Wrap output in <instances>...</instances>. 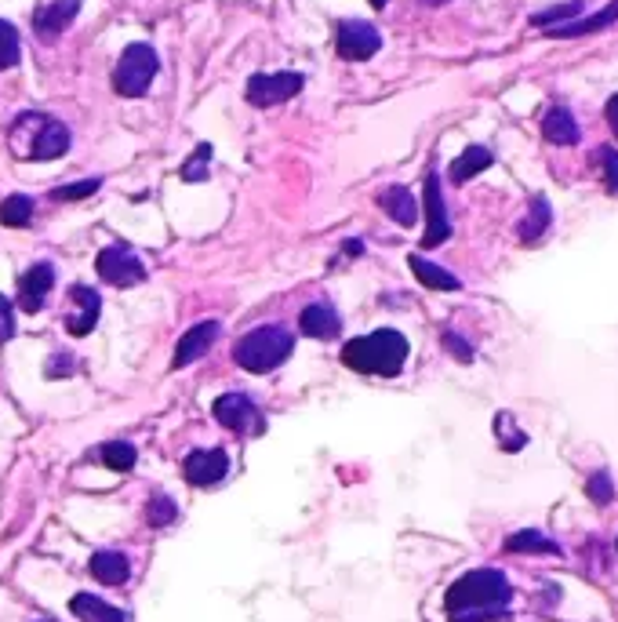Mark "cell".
Masks as SVG:
<instances>
[{
    "label": "cell",
    "mask_w": 618,
    "mask_h": 622,
    "mask_svg": "<svg viewBox=\"0 0 618 622\" xmlns=\"http://www.w3.org/2000/svg\"><path fill=\"white\" fill-rule=\"evenodd\" d=\"M95 270L106 284L113 288H135V284L146 281V262L128 248V244H110V248L99 251L95 259Z\"/></svg>",
    "instance_id": "cell-5"
},
{
    "label": "cell",
    "mask_w": 618,
    "mask_h": 622,
    "mask_svg": "<svg viewBox=\"0 0 618 622\" xmlns=\"http://www.w3.org/2000/svg\"><path fill=\"white\" fill-rule=\"evenodd\" d=\"M299 328L309 335V339H339L342 332V317L335 310H331L328 302H313V306H306L299 317Z\"/></svg>",
    "instance_id": "cell-16"
},
{
    "label": "cell",
    "mask_w": 618,
    "mask_h": 622,
    "mask_svg": "<svg viewBox=\"0 0 618 622\" xmlns=\"http://www.w3.org/2000/svg\"><path fill=\"white\" fill-rule=\"evenodd\" d=\"M102 179H80V182H70V186H59V190H51V201H84V197H91V193L99 190Z\"/></svg>",
    "instance_id": "cell-32"
},
{
    "label": "cell",
    "mask_w": 618,
    "mask_h": 622,
    "mask_svg": "<svg viewBox=\"0 0 618 622\" xmlns=\"http://www.w3.org/2000/svg\"><path fill=\"white\" fill-rule=\"evenodd\" d=\"M215 339H219V321H200L197 328H190V332L179 339L175 357H171V368H186V364L200 361V357L211 350V342Z\"/></svg>",
    "instance_id": "cell-14"
},
{
    "label": "cell",
    "mask_w": 618,
    "mask_h": 622,
    "mask_svg": "<svg viewBox=\"0 0 618 622\" xmlns=\"http://www.w3.org/2000/svg\"><path fill=\"white\" fill-rule=\"evenodd\" d=\"M179 517V506L168 499V495H153L150 502H146V521L153 524V528H164V524H171Z\"/></svg>",
    "instance_id": "cell-31"
},
{
    "label": "cell",
    "mask_w": 618,
    "mask_h": 622,
    "mask_svg": "<svg viewBox=\"0 0 618 622\" xmlns=\"http://www.w3.org/2000/svg\"><path fill=\"white\" fill-rule=\"evenodd\" d=\"M444 346H448V350L455 353L459 361H473V346H469L466 339H459L455 332H444Z\"/></svg>",
    "instance_id": "cell-37"
},
{
    "label": "cell",
    "mask_w": 618,
    "mask_h": 622,
    "mask_svg": "<svg viewBox=\"0 0 618 622\" xmlns=\"http://www.w3.org/2000/svg\"><path fill=\"white\" fill-rule=\"evenodd\" d=\"M302 84H306V77L302 73H255L248 81V88H244V95H248L251 106H259V110H266V106H280V102L295 99L302 91Z\"/></svg>",
    "instance_id": "cell-6"
},
{
    "label": "cell",
    "mask_w": 618,
    "mask_h": 622,
    "mask_svg": "<svg viewBox=\"0 0 618 622\" xmlns=\"http://www.w3.org/2000/svg\"><path fill=\"white\" fill-rule=\"evenodd\" d=\"M66 150H70V128L59 121H51V117H40L26 157H33V161H55V157H62Z\"/></svg>",
    "instance_id": "cell-13"
},
{
    "label": "cell",
    "mask_w": 618,
    "mask_h": 622,
    "mask_svg": "<svg viewBox=\"0 0 618 622\" xmlns=\"http://www.w3.org/2000/svg\"><path fill=\"white\" fill-rule=\"evenodd\" d=\"M597 157H600V164H604V182H608V190L618 193V150L604 146V150H600Z\"/></svg>",
    "instance_id": "cell-34"
},
{
    "label": "cell",
    "mask_w": 618,
    "mask_h": 622,
    "mask_svg": "<svg viewBox=\"0 0 618 622\" xmlns=\"http://www.w3.org/2000/svg\"><path fill=\"white\" fill-rule=\"evenodd\" d=\"M30 219H33V197L11 193V197L0 201V222H4V226H26Z\"/></svg>",
    "instance_id": "cell-25"
},
{
    "label": "cell",
    "mask_w": 618,
    "mask_h": 622,
    "mask_svg": "<svg viewBox=\"0 0 618 622\" xmlns=\"http://www.w3.org/2000/svg\"><path fill=\"white\" fill-rule=\"evenodd\" d=\"M291 350H295V335L284 332V328L266 324V328H255V332H248L244 339L237 342L233 361H237L244 372L266 375V372H273V368H280V364L288 361Z\"/></svg>",
    "instance_id": "cell-3"
},
{
    "label": "cell",
    "mask_w": 618,
    "mask_h": 622,
    "mask_svg": "<svg viewBox=\"0 0 618 622\" xmlns=\"http://www.w3.org/2000/svg\"><path fill=\"white\" fill-rule=\"evenodd\" d=\"M99 455H102V462L110 466V470H117V473H128L131 466H135V444H128V441H110V444H102L99 448Z\"/></svg>",
    "instance_id": "cell-26"
},
{
    "label": "cell",
    "mask_w": 618,
    "mask_h": 622,
    "mask_svg": "<svg viewBox=\"0 0 618 622\" xmlns=\"http://www.w3.org/2000/svg\"><path fill=\"white\" fill-rule=\"evenodd\" d=\"M335 48H339V55L346 62H364L382 48V33L364 19H346V22H339Z\"/></svg>",
    "instance_id": "cell-7"
},
{
    "label": "cell",
    "mask_w": 618,
    "mask_h": 622,
    "mask_svg": "<svg viewBox=\"0 0 618 622\" xmlns=\"http://www.w3.org/2000/svg\"><path fill=\"white\" fill-rule=\"evenodd\" d=\"M604 117H608L611 131L618 135V95H611V99H608V110H604Z\"/></svg>",
    "instance_id": "cell-38"
},
{
    "label": "cell",
    "mask_w": 618,
    "mask_h": 622,
    "mask_svg": "<svg viewBox=\"0 0 618 622\" xmlns=\"http://www.w3.org/2000/svg\"><path fill=\"white\" fill-rule=\"evenodd\" d=\"M513 601V586L499 568H477L466 572L444 597L451 622H491L502 619Z\"/></svg>",
    "instance_id": "cell-1"
},
{
    "label": "cell",
    "mask_w": 618,
    "mask_h": 622,
    "mask_svg": "<svg viewBox=\"0 0 618 622\" xmlns=\"http://www.w3.org/2000/svg\"><path fill=\"white\" fill-rule=\"evenodd\" d=\"M55 288V266L51 262H33L19 281V306L22 313H40L48 302V291Z\"/></svg>",
    "instance_id": "cell-12"
},
{
    "label": "cell",
    "mask_w": 618,
    "mask_h": 622,
    "mask_svg": "<svg viewBox=\"0 0 618 622\" xmlns=\"http://www.w3.org/2000/svg\"><path fill=\"white\" fill-rule=\"evenodd\" d=\"M157 70H160V59L150 44H142V41L128 44V48L120 51L117 70H113V88H117V95H124V99H139V95L150 91Z\"/></svg>",
    "instance_id": "cell-4"
},
{
    "label": "cell",
    "mask_w": 618,
    "mask_h": 622,
    "mask_svg": "<svg viewBox=\"0 0 618 622\" xmlns=\"http://www.w3.org/2000/svg\"><path fill=\"white\" fill-rule=\"evenodd\" d=\"M371 8H386V0H371Z\"/></svg>",
    "instance_id": "cell-41"
},
{
    "label": "cell",
    "mask_w": 618,
    "mask_h": 622,
    "mask_svg": "<svg viewBox=\"0 0 618 622\" xmlns=\"http://www.w3.org/2000/svg\"><path fill=\"white\" fill-rule=\"evenodd\" d=\"M542 135H546L553 146H575L582 131H579V124H575V117H571V110L553 106V110L542 117Z\"/></svg>",
    "instance_id": "cell-18"
},
{
    "label": "cell",
    "mask_w": 618,
    "mask_h": 622,
    "mask_svg": "<svg viewBox=\"0 0 618 622\" xmlns=\"http://www.w3.org/2000/svg\"><path fill=\"white\" fill-rule=\"evenodd\" d=\"M379 204L397 226H415V222H419V201L411 197L408 186H386V190L379 193Z\"/></svg>",
    "instance_id": "cell-17"
},
{
    "label": "cell",
    "mask_w": 618,
    "mask_h": 622,
    "mask_svg": "<svg viewBox=\"0 0 618 622\" xmlns=\"http://www.w3.org/2000/svg\"><path fill=\"white\" fill-rule=\"evenodd\" d=\"M70 612L77 615L80 622H124V612L106 604L102 597H91V593H77L70 601Z\"/></svg>",
    "instance_id": "cell-22"
},
{
    "label": "cell",
    "mask_w": 618,
    "mask_h": 622,
    "mask_svg": "<svg viewBox=\"0 0 618 622\" xmlns=\"http://www.w3.org/2000/svg\"><path fill=\"white\" fill-rule=\"evenodd\" d=\"M88 568H91V575H95L99 582H106V586H120V582H128V575H131L128 557L117 550H99L95 557H91Z\"/></svg>",
    "instance_id": "cell-19"
},
{
    "label": "cell",
    "mask_w": 618,
    "mask_h": 622,
    "mask_svg": "<svg viewBox=\"0 0 618 622\" xmlns=\"http://www.w3.org/2000/svg\"><path fill=\"white\" fill-rule=\"evenodd\" d=\"M546 226H549V201L546 197H531L528 219L520 222V237H524V241H535L539 233H546Z\"/></svg>",
    "instance_id": "cell-27"
},
{
    "label": "cell",
    "mask_w": 618,
    "mask_h": 622,
    "mask_svg": "<svg viewBox=\"0 0 618 622\" xmlns=\"http://www.w3.org/2000/svg\"><path fill=\"white\" fill-rule=\"evenodd\" d=\"M230 473V455L222 448H197V452L186 455L182 462V477L197 488H208V484H219L222 477Z\"/></svg>",
    "instance_id": "cell-9"
},
{
    "label": "cell",
    "mask_w": 618,
    "mask_h": 622,
    "mask_svg": "<svg viewBox=\"0 0 618 622\" xmlns=\"http://www.w3.org/2000/svg\"><path fill=\"white\" fill-rule=\"evenodd\" d=\"M408 339L393 328H379L371 335H360V339L346 342L342 346V364L353 368L357 375H379V379H397L404 372V361H408Z\"/></svg>",
    "instance_id": "cell-2"
},
{
    "label": "cell",
    "mask_w": 618,
    "mask_h": 622,
    "mask_svg": "<svg viewBox=\"0 0 618 622\" xmlns=\"http://www.w3.org/2000/svg\"><path fill=\"white\" fill-rule=\"evenodd\" d=\"M411 273L419 277V284H426L429 291H459L462 281L455 277V273H448L444 266H437V262L422 259V255H411Z\"/></svg>",
    "instance_id": "cell-21"
},
{
    "label": "cell",
    "mask_w": 618,
    "mask_h": 622,
    "mask_svg": "<svg viewBox=\"0 0 618 622\" xmlns=\"http://www.w3.org/2000/svg\"><path fill=\"white\" fill-rule=\"evenodd\" d=\"M211 412H215V419L233 433H262V426H266L259 408H255L251 397H244V393H222Z\"/></svg>",
    "instance_id": "cell-8"
},
{
    "label": "cell",
    "mask_w": 618,
    "mask_h": 622,
    "mask_svg": "<svg viewBox=\"0 0 618 622\" xmlns=\"http://www.w3.org/2000/svg\"><path fill=\"white\" fill-rule=\"evenodd\" d=\"M70 302H73V310L66 313V332L77 335V339H80V335L95 332L99 313H102L99 291H91L88 284H73V288H70Z\"/></svg>",
    "instance_id": "cell-11"
},
{
    "label": "cell",
    "mask_w": 618,
    "mask_h": 622,
    "mask_svg": "<svg viewBox=\"0 0 618 622\" xmlns=\"http://www.w3.org/2000/svg\"><path fill=\"white\" fill-rule=\"evenodd\" d=\"M208 164H211V146H208V142H200L197 150H193L190 161L182 164L179 175L186 182H204V179H208Z\"/></svg>",
    "instance_id": "cell-30"
},
{
    "label": "cell",
    "mask_w": 618,
    "mask_h": 622,
    "mask_svg": "<svg viewBox=\"0 0 618 622\" xmlns=\"http://www.w3.org/2000/svg\"><path fill=\"white\" fill-rule=\"evenodd\" d=\"M582 15V0H571V4H557V8L539 11L531 15V26H542V30H553L557 22H575Z\"/></svg>",
    "instance_id": "cell-28"
},
{
    "label": "cell",
    "mask_w": 618,
    "mask_h": 622,
    "mask_svg": "<svg viewBox=\"0 0 618 622\" xmlns=\"http://www.w3.org/2000/svg\"><path fill=\"white\" fill-rule=\"evenodd\" d=\"M506 553H560V546L542 532H517L506 539Z\"/></svg>",
    "instance_id": "cell-24"
},
{
    "label": "cell",
    "mask_w": 618,
    "mask_h": 622,
    "mask_svg": "<svg viewBox=\"0 0 618 622\" xmlns=\"http://www.w3.org/2000/svg\"><path fill=\"white\" fill-rule=\"evenodd\" d=\"M22 48H19V30L11 22L0 19V70H11L19 62Z\"/></svg>",
    "instance_id": "cell-29"
},
{
    "label": "cell",
    "mask_w": 618,
    "mask_h": 622,
    "mask_svg": "<svg viewBox=\"0 0 618 622\" xmlns=\"http://www.w3.org/2000/svg\"><path fill=\"white\" fill-rule=\"evenodd\" d=\"M422 4H429V8H440V4H448V0H422Z\"/></svg>",
    "instance_id": "cell-40"
},
{
    "label": "cell",
    "mask_w": 618,
    "mask_h": 622,
    "mask_svg": "<svg viewBox=\"0 0 618 622\" xmlns=\"http://www.w3.org/2000/svg\"><path fill=\"white\" fill-rule=\"evenodd\" d=\"M80 11V0H51L48 8H40L37 15H33V26H37L40 37H59L62 30H70L73 19H77Z\"/></svg>",
    "instance_id": "cell-15"
},
{
    "label": "cell",
    "mask_w": 618,
    "mask_h": 622,
    "mask_svg": "<svg viewBox=\"0 0 618 622\" xmlns=\"http://www.w3.org/2000/svg\"><path fill=\"white\" fill-rule=\"evenodd\" d=\"M451 237L448 208H444V193H440V179L429 171L426 175V233H422V248H440Z\"/></svg>",
    "instance_id": "cell-10"
},
{
    "label": "cell",
    "mask_w": 618,
    "mask_h": 622,
    "mask_svg": "<svg viewBox=\"0 0 618 622\" xmlns=\"http://www.w3.org/2000/svg\"><path fill=\"white\" fill-rule=\"evenodd\" d=\"M491 150L488 146H466V150L451 161V182H469L473 175H480L484 168H491Z\"/></svg>",
    "instance_id": "cell-23"
},
{
    "label": "cell",
    "mask_w": 618,
    "mask_h": 622,
    "mask_svg": "<svg viewBox=\"0 0 618 622\" xmlns=\"http://www.w3.org/2000/svg\"><path fill=\"white\" fill-rule=\"evenodd\" d=\"M611 22H618V0H611L608 8H604V11H597V15H589V19L564 22V26H553V30H546V33H549V37H557V41H564V37H582V33L608 30Z\"/></svg>",
    "instance_id": "cell-20"
},
{
    "label": "cell",
    "mask_w": 618,
    "mask_h": 622,
    "mask_svg": "<svg viewBox=\"0 0 618 622\" xmlns=\"http://www.w3.org/2000/svg\"><path fill=\"white\" fill-rule=\"evenodd\" d=\"M73 368H77V364H73L70 353H55L48 361V368H44V375H48V379H59V375H70Z\"/></svg>",
    "instance_id": "cell-35"
},
{
    "label": "cell",
    "mask_w": 618,
    "mask_h": 622,
    "mask_svg": "<svg viewBox=\"0 0 618 622\" xmlns=\"http://www.w3.org/2000/svg\"><path fill=\"white\" fill-rule=\"evenodd\" d=\"M360 251H364V244L360 241H346V255H360Z\"/></svg>",
    "instance_id": "cell-39"
},
{
    "label": "cell",
    "mask_w": 618,
    "mask_h": 622,
    "mask_svg": "<svg viewBox=\"0 0 618 622\" xmlns=\"http://www.w3.org/2000/svg\"><path fill=\"white\" fill-rule=\"evenodd\" d=\"M15 335V310H11V302L0 295V342H8Z\"/></svg>",
    "instance_id": "cell-36"
},
{
    "label": "cell",
    "mask_w": 618,
    "mask_h": 622,
    "mask_svg": "<svg viewBox=\"0 0 618 622\" xmlns=\"http://www.w3.org/2000/svg\"><path fill=\"white\" fill-rule=\"evenodd\" d=\"M586 492H589V499L593 502H600V506H608L611 499H615V488H611V473H593L589 477V484H586Z\"/></svg>",
    "instance_id": "cell-33"
}]
</instances>
